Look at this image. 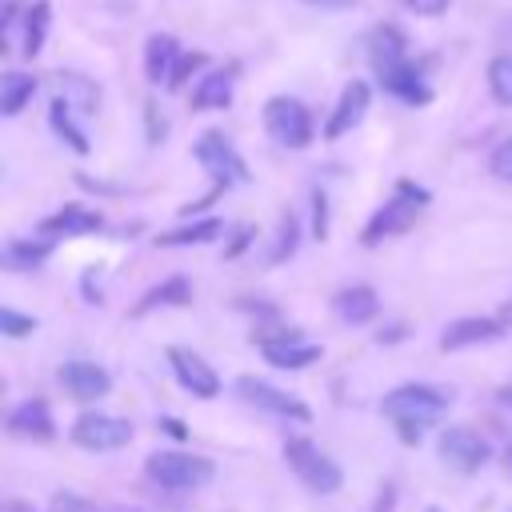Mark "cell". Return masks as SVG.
<instances>
[{
    "instance_id": "cell-22",
    "label": "cell",
    "mask_w": 512,
    "mask_h": 512,
    "mask_svg": "<svg viewBox=\"0 0 512 512\" xmlns=\"http://www.w3.org/2000/svg\"><path fill=\"white\" fill-rule=\"evenodd\" d=\"M36 96V76L28 72H4L0 76V112L4 116H20Z\"/></svg>"
},
{
    "instance_id": "cell-19",
    "label": "cell",
    "mask_w": 512,
    "mask_h": 512,
    "mask_svg": "<svg viewBox=\"0 0 512 512\" xmlns=\"http://www.w3.org/2000/svg\"><path fill=\"white\" fill-rule=\"evenodd\" d=\"M332 308L344 324H372L376 312H380V296L368 288V284H348L332 296Z\"/></svg>"
},
{
    "instance_id": "cell-24",
    "label": "cell",
    "mask_w": 512,
    "mask_h": 512,
    "mask_svg": "<svg viewBox=\"0 0 512 512\" xmlns=\"http://www.w3.org/2000/svg\"><path fill=\"white\" fill-rule=\"evenodd\" d=\"M368 56H372V68H384V64H396L408 56V40L396 24H380L368 40Z\"/></svg>"
},
{
    "instance_id": "cell-29",
    "label": "cell",
    "mask_w": 512,
    "mask_h": 512,
    "mask_svg": "<svg viewBox=\"0 0 512 512\" xmlns=\"http://www.w3.org/2000/svg\"><path fill=\"white\" fill-rule=\"evenodd\" d=\"M488 92L496 104H512V56H496L488 64Z\"/></svg>"
},
{
    "instance_id": "cell-12",
    "label": "cell",
    "mask_w": 512,
    "mask_h": 512,
    "mask_svg": "<svg viewBox=\"0 0 512 512\" xmlns=\"http://www.w3.org/2000/svg\"><path fill=\"white\" fill-rule=\"evenodd\" d=\"M56 380L72 400H100L112 392V376L96 360H64L56 368Z\"/></svg>"
},
{
    "instance_id": "cell-16",
    "label": "cell",
    "mask_w": 512,
    "mask_h": 512,
    "mask_svg": "<svg viewBox=\"0 0 512 512\" xmlns=\"http://www.w3.org/2000/svg\"><path fill=\"white\" fill-rule=\"evenodd\" d=\"M376 76H380L384 92H392V96H396V100H404V104H428V100H432V92H428V84H424L420 68H416L408 56H404V60H396V64L376 68Z\"/></svg>"
},
{
    "instance_id": "cell-28",
    "label": "cell",
    "mask_w": 512,
    "mask_h": 512,
    "mask_svg": "<svg viewBox=\"0 0 512 512\" xmlns=\"http://www.w3.org/2000/svg\"><path fill=\"white\" fill-rule=\"evenodd\" d=\"M52 256V236L48 240H8L4 244V268H40Z\"/></svg>"
},
{
    "instance_id": "cell-5",
    "label": "cell",
    "mask_w": 512,
    "mask_h": 512,
    "mask_svg": "<svg viewBox=\"0 0 512 512\" xmlns=\"http://www.w3.org/2000/svg\"><path fill=\"white\" fill-rule=\"evenodd\" d=\"M264 132L280 144V148H308L316 128H312V112L296 100V96H272L264 104Z\"/></svg>"
},
{
    "instance_id": "cell-15",
    "label": "cell",
    "mask_w": 512,
    "mask_h": 512,
    "mask_svg": "<svg viewBox=\"0 0 512 512\" xmlns=\"http://www.w3.org/2000/svg\"><path fill=\"white\" fill-rule=\"evenodd\" d=\"M4 428H8L12 436H20V440H52V436H56L52 408H48V400H40V396L20 400V404L8 412Z\"/></svg>"
},
{
    "instance_id": "cell-25",
    "label": "cell",
    "mask_w": 512,
    "mask_h": 512,
    "mask_svg": "<svg viewBox=\"0 0 512 512\" xmlns=\"http://www.w3.org/2000/svg\"><path fill=\"white\" fill-rule=\"evenodd\" d=\"M60 80V96L76 108V112H96L100 108V84L96 80H88V76H80V72H60L56 76Z\"/></svg>"
},
{
    "instance_id": "cell-32",
    "label": "cell",
    "mask_w": 512,
    "mask_h": 512,
    "mask_svg": "<svg viewBox=\"0 0 512 512\" xmlns=\"http://www.w3.org/2000/svg\"><path fill=\"white\" fill-rule=\"evenodd\" d=\"M0 332L4 336H12V340H20V336H32L36 332V316H28V312H16V308H0Z\"/></svg>"
},
{
    "instance_id": "cell-4",
    "label": "cell",
    "mask_w": 512,
    "mask_h": 512,
    "mask_svg": "<svg viewBox=\"0 0 512 512\" xmlns=\"http://www.w3.org/2000/svg\"><path fill=\"white\" fill-rule=\"evenodd\" d=\"M284 464L292 468V476L308 488V492H320V496H332L340 492L344 484V468L308 436H288L284 440Z\"/></svg>"
},
{
    "instance_id": "cell-23",
    "label": "cell",
    "mask_w": 512,
    "mask_h": 512,
    "mask_svg": "<svg viewBox=\"0 0 512 512\" xmlns=\"http://www.w3.org/2000/svg\"><path fill=\"white\" fill-rule=\"evenodd\" d=\"M220 232H224V220H216V216H204V220L180 224V228H172V232H160V236H156V244H164V248H184V244H212Z\"/></svg>"
},
{
    "instance_id": "cell-44",
    "label": "cell",
    "mask_w": 512,
    "mask_h": 512,
    "mask_svg": "<svg viewBox=\"0 0 512 512\" xmlns=\"http://www.w3.org/2000/svg\"><path fill=\"white\" fill-rule=\"evenodd\" d=\"M428 512H436V508H428Z\"/></svg>"
},
{
    "instance_id": "cell-37",
    "label": "cell",
    "mask_w": 512,
    "mask_h": 512,
    "mask_svg": "<svg viewBox=\"0 0 512 512\" xmlns=\"http://www.w3.org/2000/svg\"><path fill=\"white\" fill-rule=\"evenodd\" d=\"M248 240H252V228H240V236H236V240L224 248V260H236V256L248 248Z\"/></svg>"
},
{
    "instance_id": "cell-38",
    "label": "cell",
    "mask_w": 512,
    "mask_h": 512,
    "mask_svg": "<svg viewBox=\"0 0 512 512\" xmlns=\"http://www.w3.org/2000/svg\"><path fill=\"white\" fill-rule=\"evenodd\" d=\"M392 500H396V488L388 484V488L380 492V500H376V512H392Z\"/></svg>"
},
{
    "instance_id": "cell-31",
    "label": "cell",
    "mask_w": 512,
    "mask_h": 512,
    "mask_svg": "<svg viewBox=\"0 0 512 512\" xmlns=\"http://www.w3.org/2000/svg\"><path fill=\"white\" fill-rule=\"evenodd\" d=\"M204 64H208V56H204V52H180V56H176V64H172L168 88H172V92H180V88H184V84H188Z\"/></svg>"
},
{
    "instance_id": "cell-33",
    "label": "cell",
    "mask_w": 512,
    "mask_h": 512,
    "mask_svg": "<svg viewBox=\"0 0 512 512\" xmlns=\"http://www.w3.org/2000/svg\"><path fill=\"white\" fill-rule=\"evenodd\" d=\"M488 168H492V176H496V180L512 184V136H508V140H500V144L492 148V156H488Z\"/></svg>"
},
{
    "instance_id": "cell-41",
    "label": "cell",
    "mask_w": 512,
    "mask_h": 512,
    "mask_svg": "<svg viewBox=\"0 0 512 512\" xmlns=\"http://www.w3.org/2000/svg\"><path fill=\"white\" fill-rule=\"evenodd\" d=\"M304 4H316V8H348L356 0H304Z\"/></svg>"
},
{
    "instance_id": "cell-18",
    "label": "cell",
    "mask_w": 512,
    "mask_h": 512,
    "mask_svg": "<svg viewBox=\"0 0 512 512\" xmlns=\"http://www.w3.org/2000/svg\"><path fill=\"white\" fill-rule=\"evenodd\" d=\"M188 300H192V280H188V276H168V280L152 284V288L128 308V316L140 320V316H148V312H156V308H180V304H188Z\"/></svg>"
},
{
    "instance_id": "cell-11",
    "label": "cell",
    "mask_w": 512,
    "mask_h": 512,
    "mask_svg": "<svg viewBox=\"0 0 512 512\" xmlns=\"http://www.w3.org/2000/svg\"><path fill=\"white\" fill-rule=\"evenodd\" d=\"M168 364H172V372H176V380H180L184 392H192V396H200V400H212V396L220 392L216 368H212L204 356H196L192 348L172 344V348H168Z\"/></svg>"
},
{
    "instance_id": "cell-10",
    "label": "cell",
    "mask_w": 512,
    "mask_h": 512,
    "mask_svg": "<svg viewBox=\"0 0 512 512\" xmlns=\"http://www.w3.org/2000/svg\"><path fill=\"white\" fill-rule=\"evenodd\" d=\"M440 464L444 468H452V472H460V476H468V472H476L480 464H488V456H492V448H488V440L480 436V432H472V428H464V424H456V428H448L444 436H440Z\"/></svg>"
},
{
    "instance_id": "cell-3",
    "label": "cell",
    "mask_w": 512,
    "mask_h": 512,
    "mask_svg": "<svg viewBox=\"0 0 512 512\" xmlns=\"http://www.w3.org/2000/svg\"><path fill=\"white\" fill-rule=\"evenodd\" d=\"M428 200H432L428 188H420V184H412V180H396L392 200L368 216V224H364V232H360V244H364V248H376V244H384L388 236L408 232V228L416 224V212H420Z\"/></svg>"
},
{
    "instance_id": "cell-39",
    "label": "cell",
    "mask_w": 512,
    "mask_h": 512,
    "mask_svg": "<svg viewBox=\"0 0 512 512\" xmlns=\"http://www.w3.org/2000/svg\"><path fill=\"white\" fill-rule=\"evenodd\" d=\"M160 428H164V432H172V436H180V440L188 436V428H184V424H176V420H168V416H160Z\"/></svg>"
},
{
    "instance_id": "cell-34",
    "label": "cell",
    "mask_w": 512,
    "mask_h": 512,
    "mask_svg": "<svg viewBox=\"0 0 512 512\" xmlns=\"http://www.w3.org/2000/svg\"><path fill=\"white\" fill-rule=\"evenodd\" d=\"M48 512H100V508L92 500H84L80 492H56L52 504H48Z\"/></svg>"
},
{
    "instance_id": "cell-1",
    "label": "cell",
    "mask_w": 512,
    "mask_h": 512,
    "mask_svg": "<svg viewBox=\"0 0 512 512\" xmlns=\"http://www.w3.org/2000/svg\"><path fill=\"white\" fill-rule=\"evenodd\" d=\"M444 408H448V392H440L436 384H424V380L400 384V388H392L380 400V412L396 424V432H400L404 444H416L420 432L444 416Z\"/></svg>"
},
{
    "instance_id": "cell-40",
    "label": "cell",
    "mask_w": 512,
    "mask_h": 512,
    "mask_svg": "<svg viewBox=\"0 0 512 512\" xmlns=\"http://www.w3.org/2000/svg\"><path fill=\"white\" fill-rule=\"evenodd\" d=\"M0 512H36V508H32L28 500H4V504H0Z\"/></svg>"
},
{
    "instance_id": "cell-36",
    "label": "cell",
    "mask_w": 512,
    "mask_h": 512,
    "mask_svg": "<svg viewBox=\"0 0 512 512\" xmlns=\"http://www.w3.org/2000/svg\"><path fill=\"white\" fill-rule=\"evenodd\" d=\"M416 16H440L444 8H448V0H404Z\"/></svg>"
},
{
    "instance_id": "cell-27",
    "label": "cell",
    "mask_w": 512,
    "mask_h": 512,
    "mask_svg": "<svg viewBox=\"0 0 512 512\" xmlns=\"http://www.w3.org/2000/svg\"><path fill=\"white\" fill-rule=\"evenodd\" d=\"M48 20H52V4H48V0L28 4V12H24V44H20V52H24L28 60L40 56L44 36H48Z\"/></svg>"
},
{
    "instance_id": "cell-42",
    "label": "cell",
    "mask_w": 512,
    "mask_h": 512,
    "mask_svg": "<svg viewBox=\"0 0 512 512\" xmlns=\"http://www.w3.org/2000/svg\"><path fill=\"white\" fill-rule=\"evenodd\" d=\"M496 400H500V404H504V408H512V384H504V388H500V392H496Z\"/></svg>"
},
{
    "instance_id": "cell-21",
    "label": "cell",
    "mask_w": 512,
    "mask_h": 512,
    "mask_svg": "<svg viewBox=\"0 0 512 512\" xmlns=\"http://www.w3.org/2000/svg\"><path fill=\"white\" fill-rule=\"evenodd\" d=\"M232 72L228 68H216V72H204L192 88V108L196 112H208V108H228L232 104Z\"/></svg>"
},
{
    "instance_id": "cell-26",
    "label": "cell",
    "mask_w": 512,
    "mask_h": 512,
    "mask_svg": "<svg viewBox=\"0 0 512 512\" xmlns=\"http://www.w3.org/2000/svg\"><path fill=\"white\" fill-rule=\"evenodd\" d=\"M48 120H52V132H56V136L76 152V156H88V148H92V144H88V136L76 128V120H72V104H68L64 96H56V100H52Z\"/></svg>"
},
{
    "instance_id": "cell-14",
    "label": "cell",
    "mask_w": 512,
    "mask_h": 512,
    "mask_svg": "<svg viewBox=\"0 0 512 512\" xmlns=\"http://www.w3.org/2000/svg\"><path fill=\"white\" fill-rule=\"evenodd\" d=\"M500 336H504V324L492 320V316H456L440 332V352H460V348L488 344V340H500Z\"/></svg>"
},
{
    "instance_id": "cell-35",
    "label": "cell",
    "mask_w": 512,
    "mask_h": 512,
    "mask_svg": "<svg viewBox=\"0 0 512 512\" xmlns=\"http://www.w3.org/2000/svg\"><path fill=\"white\" fill-rule=\"evenodd\" d=\"M312 232H316V240H324L328 236V196L324 192H312Z\"/></svg>"
},
{
    "instance_id": "cell-43",
    "label": "cell",
    "mask_w": 512,
    "mask_h": 512,
    "mask_svg": "<svg viewBox=\"0 0 512 512\" xmlns=\"http://www.w3.org/2000/svg\"><path fill=\"white\" fill-rule=\"evenodd\" d=\"M500 460H504V468H508V472H512V440H508V444H504V456H500Z\"/></svg>"
},
{
    "instance_id": "cell-17",
    "label": "cell",
    "mask_w": 512,
    "mask_h": 512,
    "mask_svg": "<svg viewBox=\"0 0 512 512\" xmlns=\"http://www.w3.org/2000/svg\"><path fill=\"white\" fill-rule=\"evenodd\" d=\"M100 228H104V216L92 212V208H84V204H64L60 212H52V216L40 220V232L44 236H92Z\"/></svg>"
},
{
    "instance_id": "cell-2",
    "label": "cell",
    "mask_w": 512,
    "mask_h": 512,
    "mask_svg": "<svg viewBox=\"0 0 512 512\" xmlns=\"http://www.w3.org/2000/svg\"><path fill=\"white\" fill-rule=\"evenodd\" d=\"M144 476L164 488V492H196L216 476V464L200 452H180V448H160L144 460Z\"/></svg>"
},
{
    "instance_id": "cell-9",
    "label": "cell",
    "mask_w": 512,
    "mask_h": 512,
    "mask_svg": "<svg viewBox=\"0 0 512 512\" xmlns=\"http://www.w3.org/2000/svg\"><path fill=\"white\" fill-rule=\"evenodd\" d=\"M236 392H240V400L264 408V412H272V416H288V420H300V424L312 420V408H308L300 396H292V392H284V388H276V384H268V380H260V376H240V380H236Z\"/></svg>"
},
{
    "instance_id": "cell-7",
    "label": "cell",
    "mask_w": 512,
    "mask_h": 512,
    "mask_svg": "<svg viewBox=\"0 0 512 512\" xmlns=\"http://www.w3.org/2000/svg\"><path fill=\"white\" fill-rule=\"evenodd\" d=\"M256 348H260V356H264L272 368H284V372H300V368H308V364H316V360L324 356L320 344L300 340V332H292V328L260 332V336H256Z\"/></svg>"
},
{
    "instance_id": "cell-13",
    "label": "cell",
    "mask_w": 512,
    "mask_h": 512,
    "mask_svg": "<svg viewBox=\"0 0 512 512\" xmlns=\"http://www.w3.org/2000/svg\"><path fill=\"white\" fill-rule=\"evenodd\" d=\"M368 104H372V88H368L364 80L344 84V92H340V100H336V108H332V116H328V124H324V140H340L344 132H352V128L364 120Z\"/></svg>"
},
{
    "instance_id": "cell-6",
    "label": "cell",
    "mask_w": 512,
    "mask_h": 512,
    "mask_svg": "<svg viewBox=\"0 0 512 512\" xmlns=\"http://www.w3.org/2000/svg\"><path fill=\"white\" fill-rule=\"evenodd\" d=\"M196 160L204 164V172L212 176V184H224V188H232V184H244L248 180V164L240 160V152L232 148V140L224 136V132H204L200 140H196Z\"/></svg>"
},
{
    "instance_id": "cell-8",
    "label": "cell",
    "mask_w": 512,
    "mask_h": 512,
    "mask_svg": "<svg viewBox=\"0 0 512 512\" xmlns=\"http://www.w3.org/2000/svg\"><path fill=\"white\" fill-rule=\"evenodd\" d=\"M72 444L88 448V452H116L132 440V424L124 416H108V412H84L72 424Z\"/></svg>"
},
{
    "instance_id": "cell-20",
    "label": "cell",
    "mask_w": 512,
    "mask_h": 512,
    "mask_svg": "<svg viewBox=\"0 0 512 512\" xmlns=\"http://www.w3.org/2000/svg\"><path fill=\"white\" fill-rule=\"evenodd\" d=\"M176 56H180L176 36H168V32H152V36L144 40V76H148L152 84H160V80L168 84Z\"/></svg>"
},
{
    "instance_id": "cell-30",
    "label": "cell",
    "mask_w": 512,
    "mask_h": 512,
    "mask_svg": "<svg viewBox=\"0 0 512 512\" xmlns=\"http://www.w3.org/2000/svg\"><path fill=\"white\" fill-rule=\"evenodd\" d=\"M296 244H300V224H296V216L288 212V216L280 220V236H276V244H272L268 260H272V264H284V260L296 252Z\"/></svg>"
}]
</instances>
